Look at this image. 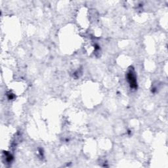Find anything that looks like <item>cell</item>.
Listing matches in <instances>:
<instances>
[{
    "label": "cell",
    "instance_id": "1",
    "mask_svg": "<svg viewBox=\"0 0 168 168\" xmlns=\"http://www.w3.org/2000/svg\"><path fill=\"white\" fill-rule=\"evenodd\" d=\"M127 78L128 80H129L130 85L132 87H137V84H136V79L134 73L132 70L129 72V73L127 74Z\"/></svg>",
    "mask_w": 168,
    "mask_h": 168
}]
</instances>
